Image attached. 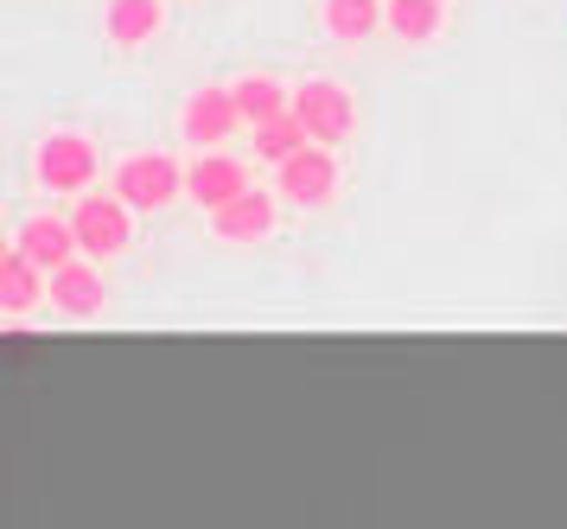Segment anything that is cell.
Returning <instances> with one entry per match:
<instances>
[{"instance_id":"1","label":"cell","mask_w":567,"mask_h":529,"mask_svg":"<svg viewBox=\"0 0 567 529\" xmlns=\"http://www.w3.org/2000/svg\"><path fill=\"white\" fill-rule=\"evenodd\" d=\"M32 173H39V185L58 192V199H83L90 179L103 173V153H96V141L78 134V128H52V134L39 141V153H32Z\"/></svg>"},{"instance_id":"2","label":"cell","mask_w":567,"mask_h":529,"mask_svg":"<svg viewBox=\"0 0 567 529\" xmlns=\"http://www.w3.org/2000/svg\"><path fill=\"white\" fill-rule=\"evenodd\" d=\"M109 192L128 204V211L154 217V211L185 199V166L173 153H128V160L115 166V185H109Z\"/></svg>"},{"instance_id":"3","label":"cell","mask_w":567,"mask_h":529,"mask_svg":"<svg viewBox=\"0 0 567 529\" xmlns=\"http://www.w3.org/2000/svg\"><path fill=\"white\" fill-rule=\"evenodd\" d=\"M293 115H300V128L312 134V147H344L351 128H358V96H351L338 77H307V83L293 90Z\"/></svg>"},{"instance_id":"4","label":"cell","mask_w":567,"mask_h":529,"mask_svg":"<svg viewBox=\"0 0 567 529\" xmlns=\"http://www.w3.org/2000/svg\"><path fill=\"white\" fill-rule=\"evenodd\" d=\"M71 230H78V250L90 262H109V255H128L134 243V211L115 192H83L71 204Z\"/></svg>"},{"instance_id":"5","label":"cell","mask_w":567,"mask_h":529,"mask_svg":"<svg viewBox=\"0 0 567 529\" xmlns=\"http://www.w3.org/2000/svg\"><path fill=\"white\" fill-rule=\"evenodd\" d=\"M236 128H243V109H236V83H198L192 96H185L179 109V134H185V147H224Z\"/></svg>"},{"instance_id":"6","label":"cell","mask_w":567,"mask_h":529,"mask_svg":"<svg viewBox=\"0 0 567 529\" xmlns=\"http://www.w3.org/2000/svg\"><path fill=\"white\" fill-rule=\"evenodd\" d=\"M275 192H281V204L326 211V204L338 199V153L332 147H300L287 166H275Z\"/></svg>"},{"instance_id":"7","label":"cell","mask_w":567,"mask_h":529,"mask_svg":"<svg viewBox=\"0 0 567 529\" xmlns=\"http://www.w3.org/2000/svg\"><path fill=\"white\" fill-rule=\"evenodd\" d=\"M275 224H281V192H261V185H249L224 211H210V236L217 243H268Z\"/></svg>"},{"instance_id":"8","label":"cell","mask_w":567,"mask_h":529,"mask_svg":"<svg viewBox=\"0 0 567 529\" xmlns=\"http://www.w3.org/2000/svg\"><path fill=\"white\" fill-rule=\"evenodd\" d=\"M58 313V319H103L109 313V281L103 268L90 262V255H78V262H64L52 275V301H45Z\"/></svg>"},{"instance_id":"9","label":"cell","mask_w":567,"mask_h":529,"mask_svg":"<svg viewBox=\"0 0 567 529\" xmlns=\"http://www.w3.org/2000/svg\"><path fill=\"white\" fill-rule=\"evenodd\" d=\"M249 192V166L236 160V153H198L192 166H185V199L205 204V211H224Z\"/></svg>"},{"instance_id":"10","label":"cell","mask_w":567,"mask_h":529,"mask_svg":"<svg viewBox=\"0 0 567 529\" xmlns=\"http://www.w3.org/2000/svg\"><path fill=\"white\" fill-rule=\"evenodd\" d=\"M52 301V275L32 262L27 250H0V319H27L32 306Z\"/></svg>"},{"instance_id":"11","label":"cell","mask_w":567,"mask_h":529,"mask_svg":"<svg viewBox=\"0 0 567 529\" xmlns=\"http://www.w3.org/2000/svg\"><path fill=\"white\" fill-rule=\"evenodd\" d=\"M13 250H27L45 275H58L64 262H78V230H71V217H52V211H32V217H20V230H13Z\"/></svg>"},{"instance_id":"12","label":"cell","mask_w":567,"mask_h":529,"mask_svg":"<svg viewBox=\"0 0 567 529\" xmlns=\"http://www.w3.org/2000/svg\"><path fill=\"white\" fill-rule=\"evenodd\" d=\"M159 26H166V0H109V7H103V39L115 51L154 45Z\"/></svg>"},{"instance_id":"13","label":"cell","mask_w":567,"mask_h":529,"mask_svg":"<svg viewBox=\"0 0 567 529\" xmlns=\"http://www.w3.org/2000/svg\"><path fill=\"white\" fill-rule=\"evenodd\" d=\"M326 32L338 45H363L389 32V0H326Z\"/></svg>"},{"instance_id":"14","label":"cell","mask_w":567,"mask_h":529,"mask_svg":"<svg viewBox=\"0 0 567 529\" xmlns=\"http://www.w3.org/2000/svg\"><path fill=\"white\" fill-rule=\"evenodd\" d=\"M236 109H243V128L281 122V115H293V90L275 77H236Z\"/></svg>"},{"instance_id":"15","label":"cell","mask_w":567,"mask_h":529,"mask_svg":"<svg viewBox=\"0 0 567 529\" xmlns=\"http://www.w3.org/2000/svg\"><path fill=\"white\" fill-rule=\"evenodd\" d=\"M446 26V0H389V32L402 45H427Z\"/></svg>"},{"instance_id":"16","label":"cell","mask_w":567,"mask_h":529,"mask_svg":"<svg viewBox=\"0 0 567 529\" xmlns=\"http://www.w3.org/2000/svg\"><path fill=\"white\" fill-rule=\"evenodd\" d=\"M256 134V160H275V166H287L300 147H312V134L300 128V115H281V122H261L249 128Z\"/></svg>"}]
</instances>
